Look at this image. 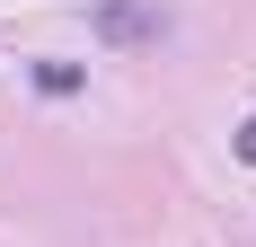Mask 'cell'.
<instances>
[{
  "label": "cell",
  "instance_id": "1",
  "mask_svg": "<svg viewBox=\"0 0 256 247\" xmlns=\"http://www.w3.org/2000/svg\"><path fill=\"white\" fill-rule=\"evenodd\" d=\"M106 36H150V9H132V0H106Z\"/></svg>",
  "mask_w": 256,
  "mask_h": 247
},
{
  "label": "cell",
  "instance_id": "2",
  "mask_svg": "<svg viewBox=\"0 0 256 247\" xmlns=\"http://www.w3.org/2000/svg\"><path fill=\"white\" fill-rule=\"evenodd\" d=\"M36 88H53V98H71V88H80V62H36Z\"/></svg>",
  "mask_w": 256,
  "mask_h": 247
},
{
  "label": "cell",
  "instance_id": "3",
  "mask_svg": "<svg viewBox=\"0 0 256 247\" xmlns=\"http://www.w3.org/2000/svg\"><path fill=\"white\" fill-rule=\"evenodd\" d=\"M238 159H256V124H248V132H238Z\"/></svg>",
  "mask_w": 256,
  "mask_h": 247
}]
</instances>
